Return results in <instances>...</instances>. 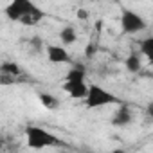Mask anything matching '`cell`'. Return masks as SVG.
Wrapping results in <instances>:
<instances>
[{"instance_id": "cell-11", "label": "cell", "mask_w": 153, "mask_h": 153, "mask_svg": "<svg viewBox=\"0 0 153 153\" xmlns=\"http://www.w3.org/2000/svg\"><path fill=\"white\" fill-rule=\"evenodd\" d=\"M38 99H40V103H42L45 108H49V110H54V108H58V106H59V101H58L52 94L42 92V94H38Z\"/></svg>"}, {"instance_id": "cell-16", "label": "cell", "mask_w": 153, "mask_h": 153, "mask_svg": "<svg viewBox=\"0 0 153 153\" xmlns=\"http://www.w3.org/2000/svg\"><path fill=\"white\" fill-rule=\"evenodd\" d=\"M85 52H87V56H94V54H96V45H94V43H90V45H87V49H85Z\"/></svg>"}, {"instance_id": "cell-4", "label": "cell", "mask_w": 153, "mask_h": 153, "mask_svg": "<svg viewBox=\"0 0 153 153\" xmlns=\"http://www.w3.org/2000/svg\"><path fill=\"white\" fill-rule=\"evenodd\" d=\"M146 25H148L146 20L139 13H135L131 9H123L121 11V31L124 34H137V33L144 31Z\"/></svg>"}, {"instance_id": "cell-17", "label": "cell", "mask_w": 153, "mask_h": 153, "mask_svg": "<svg viewBox=\"0 0 153 153\" xmlns=\"http://www.w3.org/2000/svg\"><path fill=\"white\" fill-rule=\"evenodd\" d=\"M146 114H148V115H149V117L153 119V99H151V101H149V103L146 105Z\"/></svg>"}, {"instance_id": "cell-5", "label": "cell", "mask_w": 153, "mask_h": 153, "mask_svg": "<svg viewBox=\"0 0 153 153\" xmlns=\"http://www.w3.org/2000/svg\"><path fill=\"white\" fill-rule=\"evenodd\" d=\"M45 54L49 58L51 63H70V54L67 52V49L63 45H47L45 47Z\"/></svg>"}, {"instance_id": "cell-8", "label": "cell", "mask_w": 153, "mask_h": 153, "mask_svg": "<svg viewBox=\"0 0 153 153\" xmlns=\"http://www.w3.org/2000/svg\"><path fill=\"white\" fill-rule=\"evenodd\" d=\"M142 54L140 52H130L128 54V58L124 59V67H126V70L128 72H131V74H137L140 68H142Z\"/></svg>"}, {"instance_id": "cell-12", "label": "cell", "mask_w": 153, "mask_h": 153, "mask_svg": "<svg viewBox=\"0 0 153 153\" xmlns=\"http://www.w3.org/2000/svg\"><path fill=\"white\" fill-rule=\"evenodd\" d=\"M140 54L148 58V61L153 63V36L149 38H144L140 42Z\"/></svg>"}, {"instance_id": "cell-6", "label": "cell", "mask_w": 153, "mask_h": 153, "mask_svg": "<svg viewBox=\"0 0 153 153\" xmlns=\"http://www.w3.org/2000/svg\"><path fill=\"white\" fill-rule=\"evenodd\" d=\"M63 90L74 99H85L88 94V85L85 81H65Z\"/></svg>"}, {"instance_id": "cell-1", "label": "cell", "mask_w": 153, "mask_h": 153, "mask_svg": "<svg viewBox=\"0 0 153 153\" xmlns=\"http://www.w3.org/2000/svg\"><path fill=\"white\" fill-rule=\"evenodd\" d=\"M6 16L11 22H20L22 25H36L43 18V11L33 0H11L6 7Z\"/></svg>"}, {"instance_id": "cell-15", "label": "cell", "mask_w": 153, "mask_h": 153, "mask_svg": "<svg viewBox=\"0 0 153 153\" xmlns=\"http://www.w3.org/2000/svg\"><path fill=\"white\" fill-rule=\"evenodd\" d=\"M88 16H90V15H88L87 9H79V11H78V18H79V20H88Z\"/></svg>"}, {"instance_id": "cell-9", "label": "cell", "mask_w": 153, "mask_h": 153, "mask_svg": "<svg viewBox=\"0 0 153 153\" xmlns=\"http://www.w3.org/2000/svg\"><path fill=\"white\" fill-rule=\"evenodd\" d=\"M59 42L63 45H72L78 42V31H76L72 25H65L61 31H59Z\"/></svg>"}, {"instance_id": "cell-10", "label": "cell", "mask_w": 153, "mask_h": 153, "mask_svg": "<svg viewBox=\"0 0 153 153\" xmlns=\"http://www.w3.org/2000/svg\"><path fill=\"white\" fill-rule=\"evenodd\" d=\"M85 76H87L85 68L81 65H76V67H70L65 81H85Z\"/></svg>"}, {"instance_id": "cell-14", "label": "cell", "mask_w": 153, "mask_h": 153, "mask_svg": "<svg viewBox=\"0 0 153 153\" xmlns=\"http://www.w3.org/2000/svg\"><path fill=\"white\" fill-rule=\"evenodd\" d=\"M0 70H2L4 74L16 76V78H20V74H22V70H20L18 63H11V61H4V63H2V67H0Z\"/></svg>"}, {"instance_id": "cell-7", "label": "cell", "mask_w": 153, "mask_h": 153, "mask_svg": "<svg viewBox=\"0 0 153 153\" xmlns=\"http://www.w3.org/2000/svg\"><path fill=\"white\" fill-rule=\"evenodd\" d=\"M131 121H133L131 110H130L126 105H119V108H117V110L114 112V115H112V124L123 128V126H128Z\"/></svg>"}, {"instance_id": "cell-3", "label": "cell", "mask_w": 153, "mask_h": 153, "mask_svg": "<svg viewBox=\"0 0 153 153\" xmlns=\"http://www.w3.org/2000/svg\"><path fill=\"white\" fill-rule=\"evenodd\" d=\"M85 105H87V108H103V106H110V105H121V101L106 88L92 83V85H88V94L85 97Z\"/></svg>"}, {"instance_id": "cell-13", "label": "cell", "mask_w": 153, "mask_h": 153, "mask_svg": "<svg viewBox=\"0 0 153 153\" xmlns=\"http://www.w3.org/2000/svg\"><path fill=\"white\" fill-rule=\"evenodd\" d=\"M27 49L31 51V54H42L43 52V40L40 36H33L29 38V43H27Z\"/></svg>"}, {"instance_id": "cell-2", "label": "cell", "mask_w": 153, "mask_h": 153, "mask_svg": "<svg viewBox=\"0 0 153 153\" xmlns=\"http://www.w3.org/2000/svg\"><path fill=\"white\" fill-rule=\"evenodd\" d=\"M25 137H27V146L33 149H42V148H49V146H56L59 144L58 137L54 133H51L49 130L31 124L25 128Z\"/></svg>"}]
</instances>
